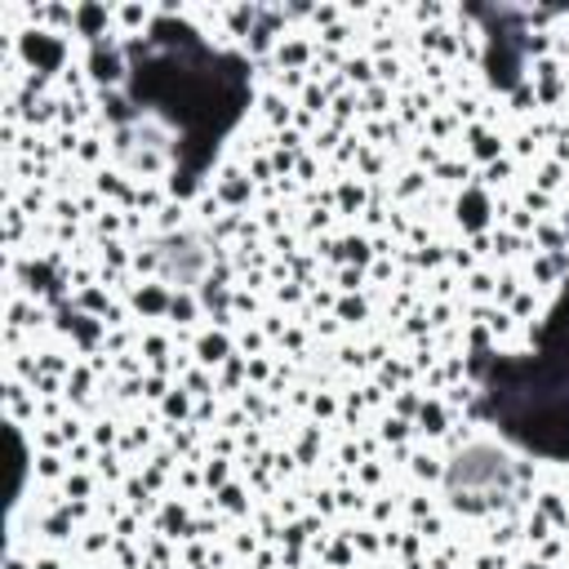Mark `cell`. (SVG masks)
<instances>
[{
	"label": "cell",
	"instance_id": "1",
	"mask_svg": "<svg viewBox=\"0 0 569 569\" xmlns=\"http://www.w3.org/2000/svg\"><path fill=\"white\" fill-rule=\"evenodd\" d=\"M507 480H511V467L489 445H476V449L458 453V462L449 467V489H453L458 507H489L493 498L507 493Z\"/></svg>",
	"mask_w": 569,
	"mask_h": 569
}]
</instances>
